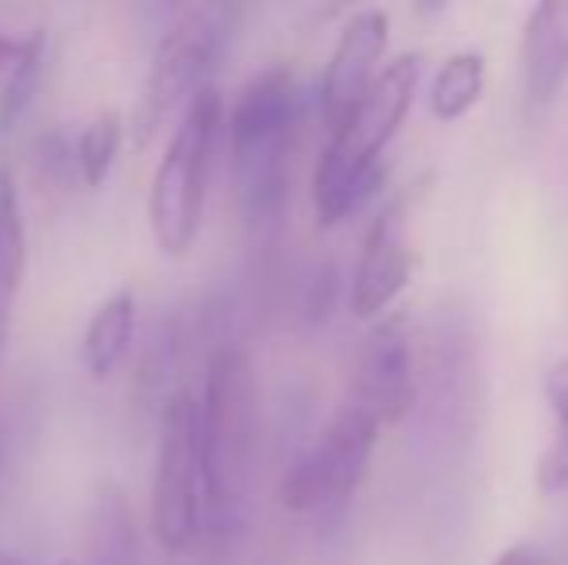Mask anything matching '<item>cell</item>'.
Masks as SVG:
<instances>
[{"label": "cell", "mask_w": 568, "mask_h": 565, "mask_svg": "<svg viewBox=\"0 0 568 565\" xmlns=\"http://www.w3.org/2000/svg\"><path fill=\"white\" fill-rule=\"evenodd\" d=\"M43 78V31L16 39L4 70H0V132H12L16 121L31 109V98Z\"/></svg>", "instance_id": "obj_16"}, {"label": "cell", "mask_w": 568, "mask_h": 565, "mask_svg": "<svg viewBox=\"0 0 568 565\" xmlns=\"http://www.w3.org/2000/svg\"><path fill=\"white\" fill-rule=\"evenodd\" d=\"M135 337V294L132 291H116L93 310L90 325H85L82 337V361L98 384L113 380V372L124 364L128 349Z\"/></svg>", "instance_id": "obj_12"}, {"label": "cell", "mask_w": 568, "mask_h": 565, "mask_svg": "<svg viewBox=\"0 0 568 565\" xmlns=\"http://www.w3.org/2000/svg\"><path fill=\"white\" fill-rule=\"evenodd\" d=\"M390 20L383 8H359L348 16L341 28L337 47H333L329 62L322 74V117L329 129H337L344 117L356 109V101L372 90V82L383 74V54H387Z\"/></svg>", "instance_id": "obj_8"}, {"label": "cell", "mask_w": 568, "mask_h": 565, "mask_svg": "<svg viewBox=\"0 0 568 565\" xmlns=\"http://www.w3.org/2000/svg\"><path fill=\"white\" fill-rule=\"evenodd\" d=\"M210 519V484L202 453L197 395L179 387L163 403L155 484H151V535L166 554H186Z\"/></svg>", "instance_id": "obj_5"}, {"label": "cell", "mask_w": 568, "mask_h": 565, "mask_svg": "<svg viewBox=\"0 0 568 565\" xmlns=\"http://www.w3.org/2000/svg\"><path fill=\"white\" fill-rule=\"evenodd\" d=\"M202 453L210 484V523L217 531H236L247 512V492L255 473V380L244 349L221 345L205 369L202 400Z\"/></svg>", "instance_id": "obj_3"}, {"label": "cell", "mask_w": 568, "mask_h": 565, "mask_svg": "<svg viewBox=\"0 0 568 565\" xmlns=\"http://www.w3.org/2000/svg\"><path fill=\"white\" fill-rule=\"evenodd\" d=\"M491 565H546V554L530 543H518V546H510V551H503Z\"/></svg>", "instance_id": "obj_20"}, {"label": "cell", "mask_w": 568, "mask_h": 565, "mask_svg": "<svg viewBox=\"0 0 568 565\" xmlns=\"http://www.w3.org/2000/svg\"><path fill=\"white\" fill-rule=\"evenodd\" d=\"M418 54H398L383 67L356 109L337 129H329V143L314 171V210L322 225L352 218L375 194L383 179V155L418 93Z\"/></svg>", "instance_id": "obj_1"}, {"label": "cell", "mask_w": 568, "mask_h": 565, "mask_svg": "<svg viewBox=\"0 0 568 565\" xmlns=\"http://www.w3.org/2000/svg\"><path fill=\"white\" fill-rule=\"evenodd\" d=\"M414 272L410 236H406V210L403 202H390L372 221L359 249L356 272L348 286V306L356 317H383L390 302L406 291Z\"/></svg>", "instance_id": "obj_9"}, {"label": "cell", "mask_w": 568, "mask_h": 565, "mask_svg": "<svg viewBox=\"0 0 568 565\" xmlns=\"http://www.w3.org/2000/svg\"><path fill=\"white\" fill-rule=\"evenodd\" d=\"M546 400L557 418V445L541 468H546V488H557L568 481V356L546 372Z\"/></svg>", "instance_id": "obj_18"}, {"label": "cell", "mask_w": 568, "mask_h": 565, "mask_svg": "<svg viewBox=\"0 0 568 565\" xmlns=\"http://www.w3.org/2000/svg\"><path fill=\"white\" fill-rule=\"evenodd\" d=\"M487 85V67L479 51H456L442 62V70L434 74L429 85V113L442 124H453L460 117H468L479 105Z\"/></svg>", "instance_id": "obj_15"}, {"label": "cell", "mask_w": 568, "mask_h": 565, "mask_svg": "<svg viewBox=\"0 0 568 565\" xmlns=\"http://www.w3.org/2000/svg\"><path fill=\"white\" fill-rule=\"evenodd\" d=\"M352 400L364 403L383 423H398L414 403V345L406 314L379 317L359 349L356 392Z\"/></svg>", "instance_id": "obj_10"}, {"label": "cell", "mask_w": 568, "mask_h": 565, "mask_svg": "<svg viewBox=\"0 0 568 565\" xmlns=\"http://www.w3.org/2000/svg\"><path fill=\"white\" fill-rule=\"evenodd\" d=\"M90 565H143L140 551V531H135L132 507H128L124 492L105 488L93 507L90 523Z\"/></svg>", "instance_id": "obj_14"}, {"label": "cell", "mask_w": 568, "mask_h": 565, "mask_svg": "<svg viewBox=\"0 0 568 565\" xmlns=\"http://www.w3.org/2000/svg\"><path fill=\"white\" fill-rule=\"evenodd\" d=\"M28 268V244H23V213L16 194V174L0 167V345L12 325V306Z\"/></svg>", "instance_id": "obj_13"}, {"label": "cell", "mask_w": 568, "mask_h": 565, "mask_svg": "<svg viewBox=\"0 0 568 565\" xmlns=\"http://www.w3.org/2000/svg\"><path fill=\"white\" fill-rule=\"evenodd\" d=\"M120 140H124V121H120L116 109H101L74 143V167L85 179V186H101L113 171L120 155Z\"/></svg>", "instance_id": "obj_17"}, {"label": "cell", "mask_w": 568, "mask_h": 565, "mask_svg": "<svg viewBox=\"0 0 568 565\" xmlns=\"http://www.w3.org/2000/svg\"><path fill=\"white\" fill-rule=\"evenodd\" d=\"M379 426L383 418L364 403H344L322 426V434L291 461V468L278 481V504L286 512H317L333 500L352 496L372 465Z\"/></svg>", "instance_id": "obj_7"}, {"label": "cell", "mask_w": 568, "mask_h": 565, "mask_svg": "<svg viewBox=\"0 0 568 565\" xmlns=\"http://www.w3.org/2000/svg\"><path fill=\"white\" fill-rule=\"evenodd\" d=\"M333 302H337V268L325 264V268H317L314 283H310V299H306L310 317L325 322V317H329V310H333Z\"/></svg>", "instance_id": "obj_19"}, {"label": "cell", "mask_w": 568, "mask_h": 565, "mask_svg": "<svg viewBox=\"0 0 568 565\" xmlns=\"http://www.w3.org/2000/svg\"><path fill=\"white\" fill-rule=\"evenodd\" d=\"M221 129V93L205 85L179 117L151 182V233L166 256H186L202 233L205 194H210V159Z\"/></svg>", "instance_id": "obj_4"}, {"label": "cell", "mask_w": 568, "mask_h": 565, "mask_svg": "<svg viewBox=\"0 0 568 565\" xmlns=\"http://www.w3.org/2000/svg\"><path fill=\"white\" fill-rule=\"evenodd\" d=\"M302 121V93L286 67H267L240 90L229 113L232 182L247 225L278 218L291 190V151Z\"/></svg>", "instance_id": "obj_2"}, {"label": "cell", "mask_w": 568, "mask_h": 565, "mask_svg": "<svg viewBox=\"0 0 568 565\" xmlns=\"http://www.w3.org/2000/svg\"><path fill=\"white\" fill-rule=\"evenodd\" d=\"M523 109L538 121L568 85V0L530 8L523 28Z\"/></svg>", "instance_id": "obj_11"}, {"label": "cell", "mask_w": 568, "mask_h": 565, "mask_svg": "<svg viewBox=\"0 0 568 565\" xmlns=\"http://www.w3.org/2000/svg\"><path fill=\"white\" fill-rule=\"evenodd\" d=\"M0 565H20V562H16L12 554H0Z\"/></svg>", "instance_id": "obj_21"}, {"label": "cell", "mask_w": 568, "mask_h": 565, "mask_svg": "<svg viewBox=\"0 0 568 565\" xmlns=\"http://www.w3.org/2000/svg\"><path fill=\"white\" fill-rule=\"evenodd\" d=\"M225 20V8H190L163 31L132 113V137L140 148L155 140L174 113H186L190 101L210 85V70L217 67L229 36Z\"/></svg>", "instance_id": "obj_6"}]
</instances>
